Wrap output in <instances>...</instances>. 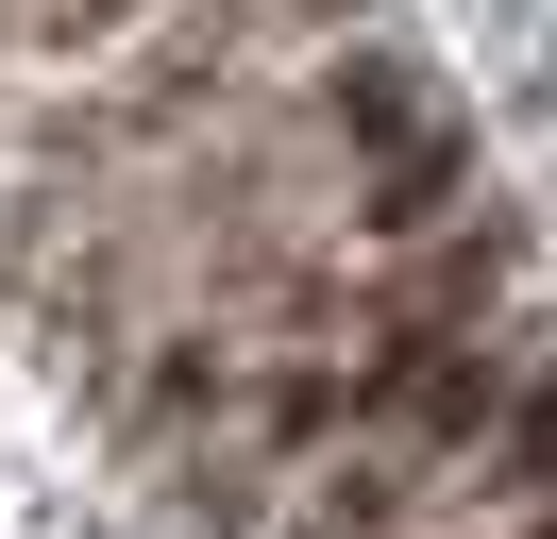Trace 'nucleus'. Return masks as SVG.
Instances as JSON below:
<instances>
[{
    "label": "nucleus",
    "instance_id": "f257e3e1",
    "mask_svg": "<svg viewBox=\"0 0 557 539\" xmlns=\"http://www.w3.org/2000/svg\"><path fill=\"white\" fill-rule=\"evenodd\" d=\"M490 404H507V388H490V354H440V371L406 388V422H388L372 455L321 489V523H305V539H388V523H406V505L440 489L456 455H490Z\"/></svg>",
    "mask_w": 557,
    "mask_h": 539
},
{
    "label": "nucleus",
    "instance_id": "f03ea898",
    "mask_svg": "<svg viewBox=\"0 0 557 539\" xmlns=\"http://www.w3.org/2000/svg\"><path fill=\"white\" fill-rule=\"evenodd\" d=\"M456 168H473V152H456V135H422V152L388 168L372 202H355V236H406V220H440V202H456Z\"/></svg>",
    "mask_w": 557,
    "mask_h": 539
},
{
    "label": "nucleus",
    "instance_id": "7ed1b4c3",
    "mask_svg": "<svg viewBox=\"0 0 557 539\" xmlns=\"http://www.w3.org/2000/svg\"><path fill=\"white\" fill-rule=\"evenodd\" d=\"M523 489H557V371L523 388V422L490 438V505H523Z\"/></svg>",
    "mask_w": 557,
    "mask_h": 539
}]
</instances>
